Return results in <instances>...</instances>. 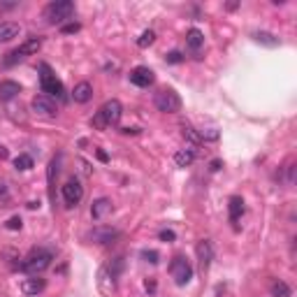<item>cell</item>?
<instances>
[{"label": "cell", "mask_w": 297, "mask_h": 297, "mask_svg": "<svg viewBox=\"0 0 297 297\" xmlns=\"http://www.w3.org/2000/svg\"><path fill=\"white\" fill-rule=\"evenodd\" d=\"M91 123H93V128H95V130H105V128H107V123H105V119L100 116V112H98V114L93 116V121H91Z\"/></svg>", "instance_id": "obj_34"}, {"label": "cell", "mask_w": 297, "mask_h": 297, "mask_svg": "<svg viewBox=\"0 0 297 297\" xmlns=\"http://www.w3.org/2000/svg\"><path fill=\"white\" fill-rule=\"evenodd\" d=\"M123 267H126V260H123V258H114V260L107 265V272L116 279V277H119V274L123 272Z\"/></svg>", "instance_id": "obj_25"}, {"label": "cell", "mask_w": 297, "mask_h": 297, "mask_svg": "<svg viewBox=\"0 0 297 297\" xmlns=\"http://www.w3.org/2000/svg\"><path fill=\"white\" fill-rule=\"evenodd\" d=\"M181 61H183L181 51H169V54H167V63H174V65H176V63H181Z\"/></svg>", "instance_id": "obj_37"}, {"label": "cell", "mask_w": 297, "mask_h": 297, "mask_svg": "<svg viewBox=\"0 0 297 297\" xmlns=\"http://www.w3.org/2000/svg\"><path fill=\"white\" fill-rule=\"evenodd\" d=\"M169 272H172V277H174L176 286H186L193 279V267L188 265V260L186 258H174L172 260V265H169Z\"/></svg>", "instance_id": "obj_5"}, {"label": "cell", "mask_w": 297, "mask_h": 297, "mask_svg": "<svg viewBox=\"0 0 297 297\" xmlns=\"http://www.w3.org/2000/svg\"><path fill=\"white\" fill-rule=\"evenodd\" d=\"M186 44H188L190 51H200V47L204 44V35H202V30H197V28H190L188 35H186Z\"/></svg>", "instance_id": "obj_17"}, {"label": "cell", "mask_w": 297, "mask_h": 297, "mask_svg": "<svg viewBox=\"0 0 297 297\" xmlns=\"http://www.w3.org/2000/svg\"><path fill=\"white\" fill-rule=\"evenodd\" d=\"M116 237H119V230L109 228V225H98V228L91 230L88 239L93 244H109V242H114Z\"/></svg>", "instance_id": "obj_10"}, {"label": "cell", "mask_w": 297, "mask_h": 297, "mask_svg": "<svg viewBox=\"0 0 297 297\" xmlns=\"http://www.w3.org/2000/svg\"><path fill=\"white\" fill-rule=\"evenodd\" d=\"M51 260H54V253H51V251L35 249V251H30V253L23 258V263L19 265V270L26 272V274H33V277H37V274H42V272H44L49 265H51Z\"/></svg>", "instance_id": "obj_1"}, {"label": "cell", "mask_w": 297, "mask_h": 297, "mask_svg": "<svg viewBox=\"0 0 297 297\" xmlns=\"http://www.w3.org/2000/svg\"><path fill=\"white\" fill-rule=\"evenodd\" d=\"M100 116L105 119L107 128H109V126H116V123L121 121V116H123L121 102H119V100H107V102H105V105L100 107Z\"/></svg>", "instance_id": "obj_8"}, {"label": "cell", "mask_w": 297, "mask_h": 297, "mask_svg": "<svg viewBox=\"0 0 297 297\" xmlns=\"http://www.w3.org/2000/svg\"><path fill=\"white\" fill-rule=\"evenodd\" d=\"M72 98H74V102L84 105V102H88L91 98H93V86H91L88 81H79V84L74 86V91H72Z\"/></svg>", "instance_id": "obj_14"}, {"label": "cell", "mask_w": 297, "mask_h": 297, "mask_svg": "<svg viewBox=\"0 0 297 297\" xmlns=\"http://www.w3.org/2000/svg\"><path fill=\"white\" fill-rule=\"evenodd\" d=\"M47 288V284H44V279L40 277H30V279H23L21 281V291L26 293V295H37V293H42Z\"/></svg>", "instance_id": "obj_13"}, {"label": "cell", "mask_w": 297, "mask_h": 297, "mask_svg": "<svg viewBox=\"0 0 297 297\" xmlns=\"http://www.w3.org/2000/svg\"><path fill=\"white\" fill-rule=\"evenodd\" d=\"M123 135H137L140 133V128H121Z\"/></svg>", "instance_id": "obj_39"}, {"label": "cell", "mask_w": 297, "mask_h": 297, "mask_svg": "<svg viewBox=\"0 0 297 297\" xmlns=\"http://www.w3.org/2000/svg\"><path fill=\"white\" fill-rule=\"evenodd\" d=\"M144 288H147L148 293H155V281H147V284H144Z\"/></svg>", "instance_id": "obj_40"}, {"label": "cell", "mask_w": 297, "mask_h": 297, "mask_svg": "<svg viewBox=\"0 0 297 297\" xmlns=\"http://www.w3.org/2000/svg\"><path fill=\"white\" fill-rule=\"evenodd\" d=\"M7 155H9V153H7V148H5V147H0V160H5Z\"/></svg>", "instance_id": "obj_43"}, {"label": "cell", "mask_w": 297, "mask_h": 297, "mask_svg": "<svg viewBox=\"0 0 297 297\" xmlns=\"http://www.w3.org/2000/svg\"><path fill=\"white\" fill-rule=\"evenodd\" d=\"M109 211H112V202H109L107 197H100V200H95V202L91 204V216H93L95 221L105 218Z\"/></svg>", "instance_id": "obj_15"}, {"label": "cell", "mask_w": 297, "mask_h": 297, "mask_svg": "<svg viewBox=\"0 0 297 297\" xmlns=\"http://www.w3.org/2000/svg\"><path fill=\"white\" fill-rule=\"evenodd\" d=\"M9 200V188H7V183L0 179V202H7Z\"/></svg>", "instance_id": "obj_35"}, {"label": "cell", "mask_w": 297, "mask_h": 297, "mask_svg": "<svg viewBox=\"0 0 297 297\" xmlns=\"http://www.w3.org/2000/svg\"><path fill=\"white\" fill-rule=\"evenodd\" d=\"M176 235L174 230H160V242H174Z\"/></svg>", "instance_id": "obj_36"}, {"label": "cell", "mask_w": 297, "mask_h": 297, "mask_svg": "<svg viewBox=\"0 0 297 297\" xmlns=\"http://www.w3.org/2000/svg\"><path fill=\"white\" fill-rule=\"evenodd\" d=\"M21 225H23V221H21L19 216H12L9 221H7L5 228H7V230H21Z\"/></svg>", "instance_id": "obj_32"}, {"label": "cell", "mask_w": 297, "mask_h": 297, "mask_svg": "<svg viewBox=\"0 0 297 297\" xmlns=\"http://www.w3.org/2000/svg\"><path fill=\"white\" fill-rule=\"evenodd\" d=\"M98 158H100L102 162H107L109 158H107V153H105V151H102V148H98Z\"/></svg>", "instance_id": "obj_41"}, {"label": "cell", "mask_w": 297, "mask_h": 297, "mask_svg": "<svg viewBox=\"0 0 297 297\" xmlns=\"http://www.w3.org/2000/svg\"><path fill=\"white\" fill-rule=\"evenodd\" d=\"M79 23H77V21H70V23H63V26H61V30H63V33H65V35H72V33H77V30H79Z\"/></svg>", "instance_id": "obj_30"}, {"label": "cell", "mask_w": 297, "mask_h": 297, "mask_svg": "<svg viewBox=\"0 0 297 297\" xmlns=\"http://www.w3.org/2000/svg\"><path fill=\"white\" fill-rule=\"evenodd\" d=\"M19 93H21V86L16 84V81H12V79L0 81V102L14 100V98H16Z\"/></svg>", "instance_id": "obj_12"}, {"label": "cell", "mask_w": 297, "mask_h": 297, "mask_svg": "<svg viewBox=\"0 0 297 297\" xmlns=\"http://www.w3.org/2000/svg\"><path fill=\"white\" fill-rule=\"evenodd\" d=\"M40 84H42L44 95H49V98H63V84L56 79V74L51 72V68H49L47 63L40 65Z\"/></svg>", "instance_id": "obj_4"}, {"label": "cell", "mask_w": 297, "mask_h": 297, "mask_svg": "<svg viewBox=\"0 0 297 297\" xmlns=\"http://www.w3.org/2000/svg\"><path fill=\"white\" fill-rule=\"evenodd\" d=\"M19 7V2H0V12H7V9H14Z\"/></svg>", "instance_id": "obj_38"}, {"label": "cell", "mask_w": 297, "mask_h": 297, "mask_svg": "<svg viewBox=\"0 0 297 297\" xmlns=\"http://www.w3.org/2000/svg\"><path fill=\"white\" fill-rule=\"evenodd\" d=\"M72 14H74L72 0H56V2H49V5L44 7L42 16H44L47 23L56 26V23H65L68 19H72Z\"/></svg>", "instance_id": "obj_2"}, {"label": "cell", "mask_w": 297, "mask_h": 297, "mask_svg": "<svg viewBox=\"0 0 297 297\" xmlns=\"http://www.w3.org/2000/svg\"><path fill=\"white\" fill-rule=\"evenodd\" d=\"M183 137L188 140V142H193V144H200L202 140H200V133H195V130L190 128V126H183Z\"/></svg>", "instance_id": "obj_29"}, {"label": "cell", "mask_w": 297, "mask_h": 297, "mask_svg": "<svg viewBox=\"0 0 297 297\" xmlns=\"http://www.w3.org/2000/svg\"><path fill=\"white\" fill-rule=\"evenodd\" d=\"M14 167L16 169H30L33 167V158L28 153H19L16 158H14Z\"/></svg>", "instance_id": "obj_24"}, {"label": "cell", "mask_w": 297, "mask_h": 297, "mask_svg": "<svg viewBox=\"0 0 297 297\" xmlns=\"http://www.w3.org/2000/svg\"><path fill=\"white\" fill-rule=\"evenodd\" d=\"M30 107L37 116H44V119H54L58 114V107H56L54 98H49V95H35L33 102H30Z\"/></svg>", "instance_id": "obj_6"}, {"label": "cell", "mask_w": 297, "mask_h": 297, "mask_svg": "<svg viewBox=\"0 0 297 297\" xmlns=\"http://www.w3.org/2000/svg\"><path fill=\"white\" fill-rule=\"evenodd\" d=\"M195 253H197V265H200V270L207 272V270H209V265H211V260H214V246H211L209 239L197 242Z\"/></svg>", "instance_id": "obj_9"}, {"label": "cell", "mask_w": 297, "mask_h": 297, "mask_svg": "<svg viewBox=\"0 0 297 297\" xmlns=\"http://www.w3.org/2000/svg\"><path fill=\"white\" fill-rule=\"evenodd\" d=\"M58 165H61V158H54V160L49 162V174H47V179H49V188L54 190V179H56V174H58Z\"/></svg>", "instance_id": "obj_27"}, {"label": "cell", "mask_w": 297, "mask_h": 297, "mask_svg": "<svg viewBox=\"0 0 297 297\" xmlns=\"http://www.w3.org/2000/svg\"><path fill=\"white\" fill-rule=\"evenodd\" d=\"M270 293H272V297H291L293 295L291 286L284 284V281H274V284L270 286Z\"/></svg>", "instance_id": "obj_23"}, {"label": "cell", "mask_w": 297, "mask_h": 297, "mask_svg": "<svg viewBox=\"0 0 297 297\" xmlns=\"http://www.w3.org/2000/svg\"><path fill=\"white\" fill-rule=\"evenodd\" d=\"M193 160H195V148H181L174 153V162L179 167H188Z\"/></svg>", "instance_id": "obj_21"}, {"label": "cell", "mask_w": 297, "mask_h": 297, "mask_svg": "<svg viewBox=\"0 0 297 297\" xmlns=\"http://www.w3.org/2000/svg\"><path fill=\"white\" fill-rule=\"evenodd\" d=\"M130 81H133L135 86H140V88H148L155 81V74L148 68H144V65H137V68L130 72Z\"/></svg>", "instance_id": "obj_11"}, {"label": "cell", "mask_w": 297, "mask_h": 297, "mask_svg": "<svg viewBox=\"0 0 297 297\" xmlns=\"http://www.w3.org/2000/svg\"><path fill=\"white\" fill-rule=\"evenodd\" d=\"M40 47H42L40 37H30V40L23 42V44H21L16 51L21 54V58H26V56H30V54H37V51H40Z\"/></svg>", "instance_id": "obj_18"}, {"label": "cell", "mask_w": 297, "mask_h": 297, "mask_svg": "<svg viewBox=\"0 0 297 297\" xmlns=\"http://www.w3.org/2000/svg\"><path fill=\"white\" fill-rule=\"evenodd\" d=\"M221 169V160H211V172H218Z\"/></svg>", "instance_id": "obj_42"}, {"label": "cell", "mask_w": 297, "mask_h": 297, "mask_svg": "<svg viewBox=\"0 0 297 297\" xmlns=\"http://www.w3.org/2000/svg\"><path fill=\"white\" fill-rule=\"evenodd\" d=\"M153 105L158 112H165V114H174L181 109V98L172 91V88H160L158 93L153 95Z\"/></svg>", "instance_id": "obj_3"}, {"label": "cell", "mask_w": 297, "mask_h": 297, "mask_svg": "<svg viewBox=\"0 0 297 297\" xmlns=\"http://www.w3.org/2000/svg\"><path fill=\"white\" fill-rule=\"evenodd\" d=\"M98 284H100V288L105 293H114L116 291V281H114V277L107 272V267H102V270H100V279H98Z\"/></svg>", "instance_id": "obj_22"}, {"label": "cell", "mask_w": 297, "mask_h": 297, "mask_svg": "<svg viewBox=\"0 0 297 297\" xmlns=\"http://www.w3.org/2000/svg\"><path fill=\"white\" fill-rule=\"evenodd\" d=\"M253 40H256L258 44H265V47H270V49H274V47H279V44H281L277 35L267 33V30H258V33H253Z\"/></svg>", "instance_id": "obj_19"}, {"label": "cell", "mask_w": 297, "mask_h": 297, "mask_svg": "<svg viewBox=\"0 0 297 297\" xmlns=\"http://www.w3.org/2000/svg\"><path fill=\"white\" fill-rule=\"evenodd\" d=\"M200 140H204V142H216V140H218V130L216 128H202V130H200Z\"/></svg>", "instance_id": "obj_28"}, {"label": "cell", "mask_w": 297, "mask_h": 297, "mask_svg": "<svg viewBox=\"0 0 297 297\" xmlns=\"http://www.w3.org/2000/svg\"><path fill=\"white\" fill-rule=\"evenodd\" d=\"M142 258L147 260V263L155 265L158 263V251H142Z\"/></svg>", "instance_id": "obj_33"}, {"label": "cell", "mask_w": 297, "mask_h": 297, "mask_svg": "<svg viewBox=\"0 0 297 297\" xmlns=\"http://www.w3.org/2000/svg\"><path fill=\"white\" fill-rule=\"evenodd\" d=\"M21 28L19 23H14V21H2L0 23V42H9L14 37H19Z\"/></svg>", "instance_id": "obj_16"}, {"label": "cell", "mask_w": 297, "mask_h": 297, "mask_svg": "<svg viewBox=\"0 0 297 297\" xmlns=\"http://www.w3.org/2000/svg\"><path fill=\"white\" fill-rule=\"evenodd\" d=\"M21 61V54L19 51H16V49H14V51H9V54H7V58H5V65L7 68H9V65H14V63H19Z\"/></svg>", "instance_id": "obj_31"}, {"label": "cell", "mask_w": 297, "mask_h": 297, "mask_svg": "<svg viewBox=\"0 0 297 297\" xmlns=\"http://www.w3.org/2000/svg\"><path fill=\"white\" fill-rule=\"evenodd\" d=\"M153 40H155V33L153 30H144L140 37H137V47H148V44H153Z\"/></svg>", "instance_id": "obj_26"}, {"label": "cell", "mask_w": 297, "mask_h": 297, "mask_svg": "<svg viewBox=\"0 0 297 297\" xmlns=\"http://www.w3.org/2000/svg\"><path fill=\"white\" fill-rule=\"evenodd\" d=\"M81 197H84V186L77 179L65 181V186H63V200H65V204L68 207H77L81 202Z\"/></svg>", "instance_id": "obj_7"}, {"label": "cell", "mask_w": 297, "mask_h": 297, "mask_svg": "<svg viewBox=\"0 0 297 297\" xmlns=\"http://www.w3.org/2000/svg\"><path fill=\"white\" fill-rule=\"evenodd\" d=\"M228 209H230V221L237 223L239 218H242V214H244V200H242V197H237V195L230 197Z\"/></svg>", "instance_id": "obj_20"}]
</instances>
